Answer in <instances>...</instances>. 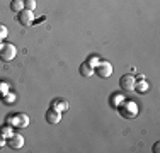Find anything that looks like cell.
Returning <instances> with one entry per match:
<instances>
[{
	"instance_id": "cell-14",
	"label": "cell",
	"mask_w": 160,
	"mask_h": 153,
	"mask_svg": "<svg viewBox=\"0 0 160 153\" xmlns=\"http://www.w3.org/2000/svg\"><path fill=\"white\" fill-rule=\"evenodd\" d=\"M0 133H2V135L5 136V138H9V136L12 135L14 131H12V129H10V124H7V126H3V128L0 129Z\"/></svg>"
},
{
	"instance_id": "cell-9",
	"label": "cell",
	"mask_w": 160,
	"mask_h": 153,
	"mask_svg": "<svg viewBox=\"0 0 160 153\" xmlns=\"http://www.w3.org/2000/svg\"><path fill=\"white\" fill-rule=\"evenodd\" d=\"M78 72H80V75H83V76H90V75H94V68L90 67L89 63H82L80 65V68H78Z\"/></svg>"
},
{
	"instance_id": "cell-18",
	"label": "cell",
	"mask_w": 160,
	"mask_h": 153,
	"mask_svg": "<svg viewBox=\"0 0 160 153\" xmlns=\"http://www.w3.org/2000/svg\"><path fill=\"white\" fill-rule=\"evenodd\" d=\"M7 143V140H5V136H3L2 135V133H0V148H2L3 146V145H5Z\"/></svg>"
},
{
	"instance_id": "cell-10",
	"label": "cell",
	"mask_w": 160,
	"mask_h": 153,
	"mask_svg": "<svg viewBox=\"0 0 160 153\" xmlns=\"http://www.w3.org/2000/svg\"><path fill=\"white\" fill-rule=\"evenodd\" d=\"M28 126H29V116L17 114V128H28Z\"/></svg>"
},
{
	"instance_id": "cell-6",
	"label": "cell",
	"mask_w": 160,
	"mask_h": 153,
	"mask_svg": "<svg viewBox=\"0 0 160 153\" xmlns=\"http://www.w3.org/2000/svg\"><path fill=\"white\" fill-rule=\"evenodd\" d=\"M135 85H136V78L133 75H123L119 78V87L126 92H133L135 90Z\"/></svg>"
},
{
	"instance_id": "cell-8",
	"label": "cell",
	"mask_w": 160,
	"mask_h": 153,
	"mask_svg": "<svg viewBox=\"0 0 160 153\" xmlns=\"http://www.w3.org/2000/svg\"><path fill=\"white\" fill-rule=\"evenodd\" d=\"M51 107L60 111V112H63V111L68 109V102L63 101V99H55V101H51Z\"/></svg>"
},
{
	"instance_id": "cell-2",
	"label": "cell",
	"mask_w": 160,
	"mask_h": 153,
	"mask_svg": "<svg viewBox=\"0 0 160 153\" xmlns=\"http://www.w3.org/2000/svg\"><path fill=\"white\" fill-rule=\"evenodd\" d=\"M17 56V48L10 43H3L0 46V58L3 61H12Z\"/></svg>"
},
{
	"instance_id": "cell-3",
	"label": "cell",
	"mask_w": 160,
	"mask_h": 153,
	"mask_svg": "<svg viewBox=\"0 0 160 153\" xmlns=\"http://www.w3.org/2000/svg\"><path fill=\"white\" fill-rule=\"evenodd\" d=\"M94 72L101 76V78H109L112 75V65L109 61H99V63L94 67Z\"/></svg>"
},
{
	"instance_id": "cell-17",
	"label": "cell",
	"mask_w": 160,
	"mask_h": 153,
	"mask_svg": "<svg viewBox=\"0 0 160 153\" xmlns=\"http://www.w3.org/2000/svg\"><path fill=\"white\" fill-rule=\"evenodd\" d=\"M7 34H9V31H7V27L3 24H0V41L2 39H5L7 37Z\"/></svg>"
},
{
	"instance_id": "cell-7",
	"label": "cell",
	"mask_w": 160,
	"mask_h": 153,
	"mask_svg": "<svg viewBox=\"0 0 160 153\" xmlns=\"http://www.w3.org/2000/svg\"><path fill=\"white\" fill-rule=\"evenodd\" d=\"M44 119H46L48 124H58V122L62 121V112L51 107V109L46 111V114H44Z\"/></svg>"
},
{
	"instance_id": "cell-19",
	"label": "cell",
	"mask_w": 160,
	"mask_h": 153,
	"mask_svg": "<svg viewBox=\"0 0 160 153\" xmlns=\"http://www.w3.org/2000/svg\"><path fill=\"white\" fill-rule=\"evenodd\" d=\"M158 148H160V145H158V143H155V145H153V151H155V153H158V151H160Z\"/></svg>"
},
{
	"instance_id": "cell-11",
	"label": "cell",
	"mask_w": 160,
	"mask_h": 153,
	"mask_svg": "<svg viewBox=\"0 0 160 153\" xmlns=\"http://www.w3.org/2000/svg\"><path fill=\"white\" fill-rule=\"evenodd\" d=\"M10 9H12V12H21V10H24V0H12L10 2Z\"/></svg>"
},
{
	"instance_id": "cell-16",
	"label": "cell",
	"mask_w": 160,
	"mask_h": 153,
	"mask_svg": "<svg viewBox=\"0 0 160 153\" xmlns=\"http://www.w3.org/2000/svg\"><path fill=\"white\" fill-rule=\"evenodd\" d=\"M99 61H101V60H99V56H97V55H92V56H90V58H89V61H87V63H89L90 67L94 68V67H96V65L99 63Z\"/></svg>"
},
{
	"instance_id": "cell-5",
	"label": "cell",
	"mask_w": 160,
	"mask_h": 153,
	"mask_svg": "<svg viewBox=\"0 0 160 153\" xmlns=\"http://www.w3.org/2000/svg\"><path fill=\"white\" fill-rule=\"evenodd\" d=\"M7 145H9V148H12V150H21V148L24 146V136L19 135V133H12V135L7 138Z\"/></svg>"
},
{
	"instance_id": "cell-4",
	"label": "cell",
	"mask_w": 160,
	"mask_h": 153,
	"mask_svg": "<svg viewBox=\"0 0 160 153\" xmlns=\"http://www.w3.org/2000/svg\"><path fill=\"white\" fill-rule=\"evenodd\" d=\"M17 21H19V24H21V26L29 27V26L34 22V14H32V10H28V9L21 10V12L17 14Z\"/></svg>"
},
{
	"instance_id": "cell-12",
	"label": "cell",
	"mask_w": 160,
	"mask_h": 153,
	"mask_svg": "<svg viewBox=\"0 0 160 153\" xmlns=\"http://www.w3.org/2000/svg\"><path fill=\"white\" fill-rule=\"evenodd\" d=\"M24 9L34 10L36 9V0H24Z\"/></svg>"
},
{
	"instance_id": "cell-15",
	"label": "cell",
	"mask_w": 160,
	"mask_h": 153,
	"mask_svg": "<svg viewBox=\"0 0 160 153\" xmlns=\"http://www.w3.org/2000/svg\"><path fill=\"white\" fill-rule=\"evenodd\" d=\"M135 89L138 90V92H145V90L148 89V83H147V82H136Z\"/></svg>"
},
{
	"instance_id": "cell-1",
	"label": "cell",
	"mask_w": 160,
	"mask_h": 153,
	"mask_svg": "<svg viewBox=\"0 0 160 153\" xmlns=\"http://www.w3.org/2000/svg\"><path fill=\"white\" fill-rule=\"evenodd\" d=\"M119 114L126 119H133V117L138 116L140 109H138V104L136 102H131V101H126V102H121V106L118 107Z\"/></svg>"
},
{
	"instance_id": "cell-13",
	"label": "cell",
	"mask_w": 160,
	"mask_h": 153,
	"mask_svg": "<svg viewBox=\"0 0 160 153\" xmlns=\"http://www.w3.org/2000/svg\"><path fill=\"white\" fill-rule=\"evenodd\" d=\"M5 121H7V124H10V126H17V114L16 116H14V114H9Z\"/></svg>"
}]
</instances>
